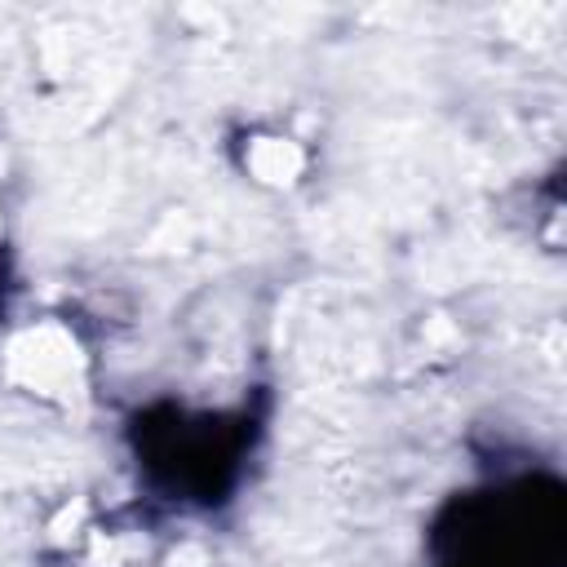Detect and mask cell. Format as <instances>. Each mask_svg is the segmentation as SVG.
I'll list each match as a JSON object with an SVG mask.
<instances>
[{"label": "cell", "mask_w": 567, "mask_h": 567, "mask_svg": "<svg viewBox=\"0 0 567 567\" xmlns=\"http://www.w3.org/2000/svg\"><path fill=\"white\" fill-rule=\"evenodd\" d=\"M80 368H84L80 346L58 323H35L22 337H13V346H9V377L22 390L40 394V399L75 394L80 390Z\"/></svg>", "instance_id": "6da1fadb"}, {"label": "cell", "mask_w": 567, "mask_h": 567, "mask_svg": "<svg viewBox=\"0 0 567 567\" xmlns=\"http://www.w3.org/2000/svg\"><path fill=\"white\" fill-rule=\"evenodd\" d=\"M248 173L257 177V182H275V186H288L297 173H301V151L288 142V137H257L252 146H248Z\"/></svg>", "instance_id": "7a4b0ae2"}]
</instances>
